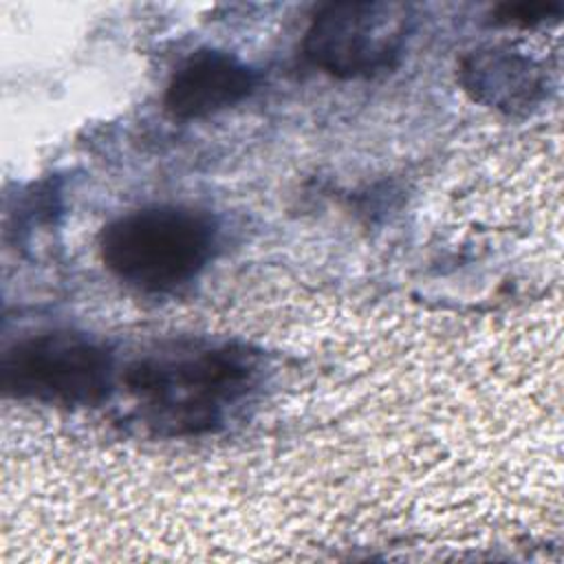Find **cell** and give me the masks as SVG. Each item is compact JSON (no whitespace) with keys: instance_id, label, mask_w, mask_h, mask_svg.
Listing matches in <instances>:
<instances>
[{"instance_id":"6da1fadb","label":"cell","mask_w":564,"mask_h":564,"mask_svg":"<svg viewBox=\"0 0 564 564\" xmlns=\"http://www.w3.org/2000/svg\"><path fill=\"white\" fill-rule=\"evenodd\" d=\"M214 223L189 207L156 205L112 220L101 231L104 264L143 291H170L192 280L212 258Z\"/></svg>"},{"instance_id":"3957f363","label":"cell","mask_w":564,"mask_h":564,"mask_svg":"<svg viewBox=\"0 0 564 564\" xmlns=\"http://www.w3.org/2000/svg\"><path fill=\"white\" fill-rule=\"evenodd\" d=\"M7 394L48 405H95L112 383L110 352L73 333H46L15 344L2 359Z\"/></svg>"},{"instance_id":"7a4b0ae2","label":"cell","mask_w":564,"mask_h":564,"mask_svg":"<svg viewBox=\"0 0 564 564\" xmlns=\"http://www.w3.org/2000/svg\"><path fill=\"white\" fill-rule=\"evenodd\" d=\"M251 375V357L223 346L139 361L128 370L126 383L156 421L174 432H196L209 427L247 390Z\"/></svg>"},{"instance_id":"5b68a950","label":"cell","mask_w":564,"mask_h":564,"mask_svg":"<svg viewBox=\"0 0 564 564\" xmlns=\"http://www.w3.org/2000/svg\"><path fill=\"white\" fill-rule=\"evenodd\" d=\"M256 86V73L229 53L198 51L172 75L165 108L178 119H200L245 99Z\"/></svg>"},{"instance_id":"8992f818","label":"cell","mask_w":564,"mask_h":564,"mask_svg":"<svg viewBox=\"0 0 564 564\" xmlns=\"http://www.w3.org/2000/svg\"><path fill=\"white\" fill-rule=\"evenodd\" d=\"M460 82L474 99L505 110H527L544 88L540 66L511 48L491 46L469 53L460 64Z\"/></svg>"},{"instance_id":"277c9868","label":"cell","mask_w":564,"mask_h":564,"mask_svg":"<svg viewBox=\"0 0 564 564\" xmlns=\"http://www.w3.org/2000/svg\"><path fill=\"white\" fill-rule=\"evenodd\" d=\"M408 29L410 9L401 2H330L315 11L302 51L335 77H368L397 62Z\"/></svg>"},{"instance_id":"52a82bcc","label":"cell","mask_w":564,"mask_h":564,"mask_svg":"<svg viewBox=\"0 0 564 564\" xmlns=\"http://www.w3.org/2000/svg\"><path fill=\"white\" fill-rule=\"evenodd\" d=\"M562 13V2H507L496 9V18L507 24H538Z\"/></svg>"}]
</instances>
